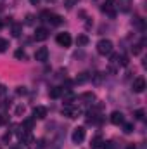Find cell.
<instances>
[{
    "mask_svg": "<svg viewBox=\"0 0 147 149\" xmlns=\"http://www.w3.org/2000/svg\"><path fill=\"white\" fill-rule=\"evenodd\" d=\"M112 42L111 40H101L99 43H97V52L101 54V56H109L111 52H112Z\"/></svg>",
    "mask_w": 147,
    "mask_h": 149,
    "instance_id": "obj_1",
    "label": "cell"
},
{
    "mask_svg": "<svg viewBox=\"0 0 147 149\" xmlns=\"http://www.w3.org/2000/svg\"><path fill=\"white\" fill-rule=\"evenodd\" d=\"M85 135H87V130L83 127H76L73 130V134H71V141H73L74 144H80V142L85 141Z\"/></svg>",
    "mask_w": 147,
    "mask_h": 149,
    "instance_id": "obj_2",
    "label": "cell"
},
{
    "mask_svg": "<svg viewBox=\"0 0 147 149\" xmlns=\"http://www.w3.org/2000/svg\"><path fill=\"white\" fill-rule=\"evenodd\" d=\"M132 90H133L135 94H142V92L146 90V78H144V76L135 78L133 83H132Z\"/></svg>",
    "mask_w": 147,
    "mask_h": 149,
    "instance_id": "obj_3",
    "label": "cell"
},
{
    "mask_svg": "<svg viewBox=\"0 0 147 149\" xmlns=\"http://www.w3.org/2000/svg\"><path fill=\"white\" fill-rule=\"evenodd\" d=\"M55 42H57L61 47H64V49H66V47H69V45H71V42H73V40H71V35H69V33H66V31H64V33H57Z\"/></svg>",
    "mask_w": 147,
    "mask_h": 149,
    "instance_id": "obj_4",
    "label": "cell"
},
{
    "mask_svg": "<svg viewBox=\"0 0 147 149\" xmlns=\"http://www.w3.org/2000/svg\"><path fill=\"white\" fill-rule=\"evenodd\" d=\"M35 59L38 63H45L49 59V49L47 47H40L37 52H35Z\"/></svg>",
    "mask_w": 147,
    "mask_h": 149,
    "instance_id": "obj_5",
    "label": "cell"
},
{
    "mask_svg": "<svg viewBox=\"0 0 147 149\" xmlns=\"http://www.w3.org/2000/svg\"><path fill=\"white\" fill-rule=\"evenodd\" d=\"M116 3V0H106L104 2V5H102V10L106 12V14H109L111 17H114V14H116V10H114V5Z\"/></svg>",
    "mask_w": 147,
    "mask_h": 149,
    "instance_id": "obj_6",
    "label": "cell"
},
{
    "mask_svg": "<svg viewBox=\"0 0 147 149\" xmlns=\"http://www.w3.org/2000/svg\"><path fill=\"white\" fill-rule=\"evenodd\" d=\"M111 123L112 125H123L125 123V116L121 111H112L111 113Z\"/></svg>",
    "mask_w": 147,
    "mask_h": 149,
    "instance_id": "obj_7",
    "label": "cell"
},
{
    "mask_svg": "<svg viewBox=\"0 0 147 149\" xmlns=\"http://www.w3.org/2000/svg\"><path fill=\"white\" fill-rule=\"evenodd\" d=\"M49 38V30L47 28H37V31H35V40L37 42H43V40H47Z\"/></svg>",
    "mask_w": 147,
    "mask_h": 149,
    "instance_id": "obj_8",
    "label": "cell"
},
{
    "mask_svg": "<svg viewBox=\"0 0 147 149\" xmlns=\"http://www.w3.org/2000/svg\"><path fill=\"white\" fill-rule=\"evenodd\" d=\"M118 2V9L121 12H128L132 9V0H116Z\"/></svg>",
    "mask_w": 147,
    "mask_h": 149,
    "instance_id": "obj_9",
    "label": "cell"
},
{
    "mask_svg": "<svg viewBox=\"0 0 147 149\" xmlns=\"http://www.w3.org/2000/svg\"><path fill=\"white\" fill-rule=\"evenodd\" d=\"M62 114L68 116V118H76V116L80 114V111L74 109V108H71V106H64V108H62Z\"/></svg>",
    "mask_w": 147,
    "mask_h": 149,
    "instance_id": "obj_10",
    "label": "cell"
},
{
    "mask_svg": "<svg viewBox=\"0 0 147 149\" xmlns=\"http://www.w3.org/2000/svg\"><path fill=\"white\" fill-rule=\"evenodd\" d=\"M62 99H64V102H66V106H71L74 101V94L71 90H62V95H61Z\"/></svg>",
    "mask_w": 147,
    "mask_h": 149,
    "instance_id": "obj_11",
    "label": "cell"
},
{
    "mask_svg": "<svg viewBox=\"0 0 147 149\" xmlns=\"http://www.w3.org/2000/svg\"><path fill=\"white\" fill-rule=\"evenodd\" d=\"M102 144H104V139L101 135H95L92 141H90V148L92 149H102Z\"/></svg>",
    "mask_w": 147,
    "mask_h": 149,
    "instance_id": "obj_12",
    "label": "cell"
},
{
    "mask_svg": "<svg viewBox=\"0 0 147 149\" xmlns=\"http://www.w3.org/2000/svg\"><path fill=\"white\" fill-rule=\"evenodd\" d=\"M62 95V88L61 87H52L50 90H49V97L50 99H59Z\"/></svg>",
    "mask_w": 147,
    "mask_h": 149,
    "instance_id": "obj_13",
    "label": "cell"
},
{
    "mask_svg": "<svg viewBox=\"0 0 147 149\" xmlns=\"http://www.w3.org/2000/svg\"><path fill=\"white\" fill-rule=\"evenodd\" d=\"M33 114H35V118H38V120H43V118L47 116V108L38 106V108H35V109H33Z\"/></svg>",
    "mask_w": 147,
    "mask_h": 149,
    "instance_id": "obj_14",
    "label": "cell"
},
{
    "mask_svg": "<svg viewBox=\"0 0 147 149\" xmlns=\"http://www.w3.org/2000/svg\"><path fill=\"white\" fill-rule=\"evenodd\" d=\"M47 21H50V24H52V26H59V24L62 23V17H61V16H57V14H50Z\"/></svg>",
    "mask_w": 147,
    "mask_h": 149,
    "instance_id": "obj_15",
    "label": "cell"
},
{
    "mask_svg": "<svg viewBox=\"0 0 147 149\" xmlns=\"http://www.w3.org/2000/svg\"><path fill=\"white\" fill-rule=\"evenodd\" d=\"M10 31H12V37H21V31H23V24H21V23H14Z\"/></svg>",
    "mask_w": 147,
    "mask_h": 149,
    "instance_id": "obj_16",
    "label": "cell"
},
{
    "mask_svg": "<svg viewBox=\"0 0 147 149\" xmlns=\"http://www.w3.org/2000/svg\"><path fill=\"white\" fill-rule=\"evenodd\" d=\"M88 37L87 35H78L76 37V43H78V47H85V45H88Z\"/></svg>",
    "mask_w": 147,
    "mask_h": 149,
    "instance_id": "obj_17",
    "label": "cell"
},
{
    "mask_svg": "<svg viewBox=\"0 0 147 149\" xmlns=\"http://www.w3.org/2000/svg\"><path fill=\"white\" fill-rule=\"evenodd\" d=\"M33 125H35L33 118H28V120H24V121H23V125H21V127H23V128H24L26 132H30V130L33 128Z\"/></svg>",
    "mask_w": 147,
    "mask_h": 149,
    "instance_id": "obj_18",
    "label": "cell"
},
{
    "mask_svg": "<svg viewBox=\"0 0 147 149\" xmlns=\"http://www.w3.org/2000/svg\"><path fill=\"white\" fill-rule=\"evenodd\" d=\"M81 99H83L85 102H92V101H95V95H94V92H85V94L81 95Z\"/></svg>",
    "mask_w": 147,
    "mask_h": 149,
    "instance_id": "obj_19",
    "label": "cell"
},
{
    "mask_svg": "<svg viewBox=\"0 0 147 149\" xmlns=\"http://www.w3.org/2000/svg\"><path fill=\"white\" fill-rule=\"evenodd\" d=\"M87 80H90V76H88V73H81L78 78H76V83H85Z\"/></svg>",
    "mask_w": 147,
    "mask_h": 149,
    "instance_id": "obj_20",
    "label": "cell"
},
{
    "mask_svg": "<svg viewBox=\"0 0 147 149\" xmlns=\"http://www.w3.org/2000/svg\"><path fill=\"white\" fill-rule=\"evenodd\" d=\"M133 23H135V26H139L140 30H144V28H146V23H144V19H142V17H135V19H133Z\"/></svg>",
    "mask_w": 147,
    "mask_h": 149,
    "instance_id": "obj_21",
    "label": "cell"
},
{
    "mask_svg": "<svg viewBox=\"0 0 147 149\" xmlns=\"http://www.w3.org/2000/svg\"><path fill=\"white\" fill-rule=\"evenodd\" d=\"M116 63H118V64H121V66H126V64H128V57H126V56H119V54H118V61H116Z\"/></svg>",
    "mask_w": 147,
    "mask_h": 149,
    "instance_id": "obj_22",
    "label": "cell"
},
{
    "mask_svg": "<svg viewBox=\"0 0 147 149\" xmlns=\"http://www.w3.org/2000/svg\"><path fill=\"white\" fill-rule=\"evenodd\" d=\"M123 132L125 134H132L133 132V123H123Z\"/></svg>",
    "mask_w": 147,
    "mask_h": 149,
    "instance_id": "obj_23",
    "label": "cell"
},
{
    "mask_svg": "<svg viewBox=\"0 0 147 149\" xmlns=\"http://www.w3.org/2000/svg\"><path fill=\"white\" fill-rule=\"evenodd\" d=\"M132 52H133V56H139V54L142 52V43H137V45H133V47H132Z\"/></svg>",
    "mask_w": 147,
    "mask_h": 149,
    "instance_id": "obj_24",
    "label": "cell"
},
{
    "mask_svg": "<svg viewBox=\"0 0 147 149\" xmlns=\"http://www.w3.org/2000/svg\"><path fill=\"white\" fill-rule=\"evenodd\" d=\"M7 47H9V42L5 38H0V52H5Z\"/></svg>",
    "mask_w": 147,
    "mask_h": 149,
    "instance_id": "obj_25",
    "label": "cell"
},
{
    "mask_svg": "<svg viewBox=\"0 0 147 149\" xmlns=\"http://www.w3.org/2000/svg\"><path fill=\"white\" fill-rule=\"evenodd\" d=\"M78 2L80 0H64V5H66V9H73Z\"/></svg>",
    "mask_w": 147,
    "mask_h": 149,
    "instance_id": "obj_26",
    "label": "cell"
},
{
    "mask_svg": "<svg viewBox=\"0 0 147 149\" xmlns=\"http://www.w3.org/2000/svg\"><path fill=\"white\" fill-rule=\"evenodd\" d=\"M14 56H16V59H24V57H26V54H24L23 49H17V50L14 52Z\"/></svg>",
    "mask_w": 147,
    "mask_h": 149,
    "instance_id": "obj_27",
    "label": "cell"
},
{
    "mask_svg": "<svg viewBox=\"0 0 147 149\" xmlns=\"http://www.w3.org/2000/svg\"><path fill=\"white\" fill-rule=\"evenodd\" d=\"M144 116H146V111H144V109H137V111H135V118H137V120H144Z\"/></svg>",
    "mask_w": 147,
    "mask_h": 149,
    "instance_id": "obj_28",
    "label": "cell"
},
{
    "mask_svg": "<svg viewBox=\"0 0 147 149\" xmlns=\"http://www.w3.org/2000/svg\"><path fill=\"white\" fill-rule=\"evenodd\" d=\"M102 149H116V144L114 142H104L102 144Z\"/></svg>",
    "mask_w": 147,
    "mask_h": 149,
    "instance_id": "obj_29",
    "label": "cell"
},
{
    "mask_svg": "<svg viewBox=\"0 0 147 149\" xmlns=\"http://www.w3.org/2000/svg\"><path fill=\"white\" fill-rule=\"evenodd\" d=\"M94 81H95V83H101V81H102V73L95 74V76H94Z\"/></svg>",
    "mask_w": 147,
    "mask_h": 149,
    "instance_id": "obj_30",
    "label": "cell"
},
{
    "mask_svg": "<svg viewBox=\"0 0 147 149\" xmlns=\"http://www.w3.org/2000/svg\"><path fill=\"white\" fill-rule=\"evenodd\" d=\"M49 16H50V12H47V10H45V12H42V16H40V17H42V21H47V19H49Z\"/></svg>",
    "mask_w": 147,
    "mask_h": 149,
    "instance_id": "obj_31",
    "label": "cell"
},
{
    "mask_svg": "<svg viewBox=\"0 0 147 149\" xmlns=\"http://www.w3.org/2000/svg\"><path fill=\"white\" fill-rule=\"evenodd\" d=\"M26 24H33V16H31V14L26 16Z\"/></svg>",
    "mask_w": 147,
    "mask_h": 149,
    "instance_id": "obj_32",
    "label": "cell"
},
{
    "mask_svg": "<svg viewBox=\"0 0 147 149\" xmlns=\"http://www.w3.org/2000/svg\"><path fill=\"white\" fill-rule=\"evenodd\" d=\"M10 137H12L10 134H5V135L2 137V141H3V142H9V141H10Z\"/></svg>",
    "mask_w": 147,
    "mask_h": 149,
    "instance_id": "obj_33",
    "label": "cell"
},
{
    "mask_svg": "<svg viewBox=\"0 0 147 149\" xmlns=\"http://www.w3.org/2000/svg\"><path fill=\"white\" fill-rule=\"evenodd\" d=\"M17 94H19V95H21V94H26V87H19V88H17Z\"/></svg>",
    "mask_w": 147,
    "mask_h": 149,
    "instance_id": "obj_34",
    "label": "cell"
},
{
    "mask_svg": "<svg viewBox=\"0 0 147 149\" xmlns=\"http://www.w3.org/2000/svg\"><path fill=\"white\" fill-rule=\"evenodd\" d=\"M21 113H24V106H19V108L16 109V114H21Z\"/></svg>",
    "mask_w": 147,
    "mask_h": 149,
    "instance_id": "obj_35",
    "label": "cell"
},
{
    "mask_svg": "<svg viewBox=\"0 0 147 149\" xmlns=\"http://www.w3.org/2000/svg\"><path fill=\"white\" fill-rule=\"evenodd\" d=\"M5 94V87L3 85H0V95H3Z\"/></svg>",
    "mask_w": 147,
    "mask_h": 149,
    "instance_id": "obj_36",
    "label": "cell"
},
{
    "mask_svg": "<svg viewBox=\"0 0 147 149\" xmlns=\"http://www.w3.org/2000/svg\"><path fill=\"white\" fill-rule=\"evenodd\" d=\"M30 3H31V5H38V3H40V0H30Z\"/></svg>",
    "mask_w": 147,
    "mask_h": 149,
    "instance_id": "obj_37",
    "label": "cell"
},
{
    "mask_svg": "<svg viewBox=\"0 0 147 149\" xmlns=\"http://www.w3.org/2000/svg\"><path fill=\"white\" fill-rule=\"evenodd\" d=\"M126 149H135V146H133V144H130V146H128Z\"/></svg>",
    "mask_w": 147,
    "mask_h": 149,
    "instance_id": "obj_38",
    "label": "cell"
},
{
    "mask_svg": "<svg viewBox=\"0 0 147 149\" xmlns=\"http://www.w3.org/2000/svg\"><path fill=\"white\" fill-rule=\"evenodd\" d=\"M2 26H3V23H2V21H0V30H2Z\"/></svg>",
    "mask_w": 147,
    "mask_h": 149,
    "instance_id": "obj_39",
    "label": "cell"
},
{
    "mask_svg": "<svg viewBox=\"0 0 147 149\" xmlns=\"http://www.w3.org/2000/svg\"><path fill=\"white\" fill-rule=\"evenodd\" d=\"M0 149H2V148H0Z\"/></svg>",
    "mask_w": 147,
    "mask_h": 149,
    "instance_id": "obj_40",
    "label": "cell"
}]
</instances>
